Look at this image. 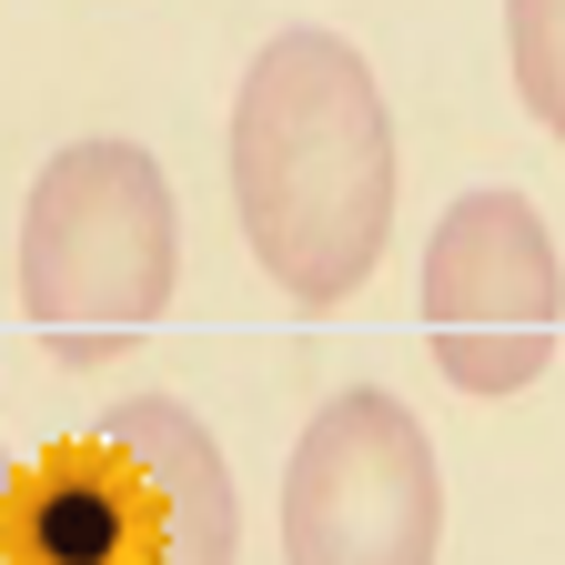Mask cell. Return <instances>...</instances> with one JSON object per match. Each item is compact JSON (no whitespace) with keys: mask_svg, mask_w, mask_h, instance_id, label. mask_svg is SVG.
<instances>
[{"mask_svg":"<svg viewBox=\"0 0 565 565\" xmlns=\"http://www.w3.org/2000/svg\"><path fill=\"white\" fill-rule=\"evenodd\" d=\"M233 223L294 313H343L394 243V121L353 41L294 21L233 92Z\"/></svg>","mask_w":565,"mask_h":565,"instance_id":"6da1fadb","label":"cell"},{"mask_svg":"<svg viewBox=\"0 0 565 565\" xmlns=\"http://www.w3.org/2000/svg\"><path fill=\"white\" fill-rule=\"evenodd\" d=\"M11 565H243V484L182 394H131L11 475Z\"/></svg>","mask_w":565,"mask_h":565,"instance_id":"7a4b0ae2","label":"cell"},{"mask_svg":"<svg viewBox=\"0 0 565 565\" xmlns=\"http://www.w3.org/2000/svg\"><path fill=\"white\" fill-rule=\"evenodd\" d=\"M11 282H21L31 333L71 374L121 364L172 313V282H182V212H172L162 162L111 131L51 152L21 202V273Z\"/></svg>","mask_w":565,"mask_h":565,"instance_id":"3957f363","label":"cell"},{"mask_svg":"<svg viewBox=\"0 0 565 565\" xmlns=\"http://www.w3.org/2000/svg\"><path fill=\"white\" fill-rule=\"evenodd\" d=\"M445 465L404 394H333L282 465V565H435Z\"/></svg>","mask_w":565,"mask_h":565,"instance_id":"277c9868","label":"cell"},{"mask_svg":"<svg viewBox=\"0 0 565 565\" xmlns=\"http://www.w3.org/2000/svg\"><path fill=\"white\" fill-rule=\"evenodd\" d=\"M565 333V263L525 192H465L445 202L424 243V343L455 394H525L555 364Z\"/></svg>","mask_w":565,"mask_h":565,"instance_id":"5b68a950","label":"cell"},{"mask_svg":"<svg viewBox=\"0 0 565 565\" xmlns=\"http://www.w3.org/2000/svg\"><path fill=\"white\" fill-rule=\"evenodd\" d=\"M505 61H515V102L565 141V0H505Z\"/></svg>","mask_w":565,"mask_h":565,"instance_id":"8992f818","label":"cell"},{"mask_svg":"<svg viewBox=\"0 0 565 565\" xmlns=\"http://www.w3.org/2000/svg\"><path fill=\"white\" fill-rule=\"evenodd\" d=\"M11 475H21V455L0 445V565H11Z\"/></svg>","mask_w":565,"mask_h":565,"instance_id":"52a82bcc","label":"cell"}]
</instances>
